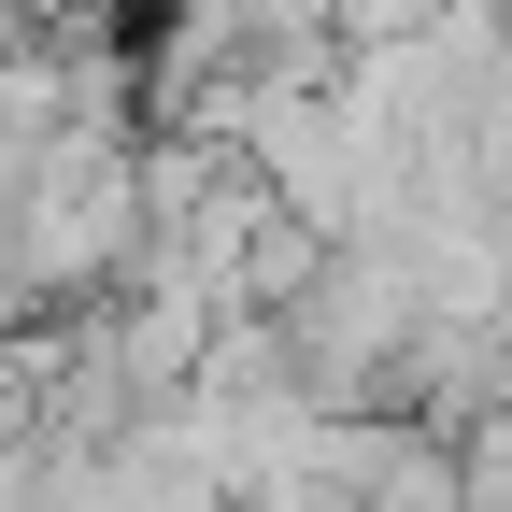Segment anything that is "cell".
Wrapping results in <instances>:
<instances>
[{
  "label": "cell",
  "instance_id": "6da1fadb",
  "mask_svg": "<svg viewBox=\"0 0 512 512\" xmlns=\"http://www.w3.org/2000/svg\"><path fill=\"white\" fill-rule=\"evenodd\" d=\"M456 0H328V29L342 43H413V29H441Z\"/></svg>",
  "mask_w": 512,
  "mask_h": 512
}]
</instances>
